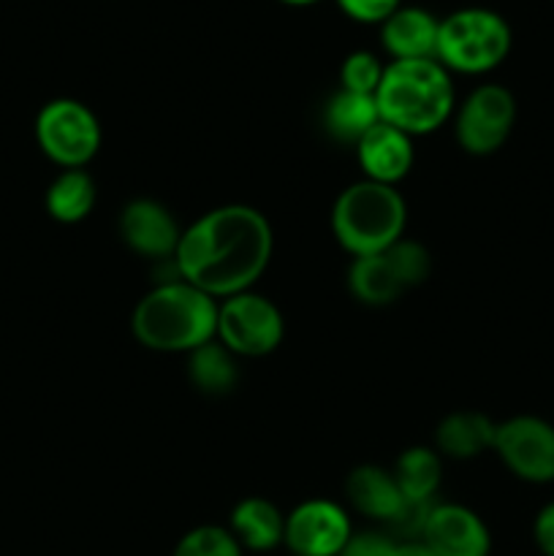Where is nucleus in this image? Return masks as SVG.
<instances>
[{
    "label": "nucleus",
    "mask_w": 554,
    "mask_h": 556,
    "mask_svg": "<svg viewBox=\"0 0 554 556\" xmlns=\"http://www.w3.org/2000/svg\"><path fill=\"white\" fill-rule=\"evenodd\" d=\"M272 226L248 204H226L190 223L179 237V277L212 299L253 291L272 258Z\"/></svg>",
    "instance_id": "nucleus-1"
},
{
    "label": "nucleus",
    "mask_w": 554,
    "mask_h": 556,
    "mask_svg": "<svg viewBox=\"0 0 554 556\" xmlns=\"http://www.w3.org/2000/svg\"><path fill=\"white\" fill-rule=\"evenodd\" d=\"M130 329L147 351L190 353L215 340L217 299L182 277L161 280L139 299Z\"/></svg>",
    "instance_id": "nucleus-2"
},
{
    "label": "nucleus",
    "mask_w": 554,
    "mask_h": 556,
    "mask_svg": "<svg viewBox=\"0 0 554 556\" xmlns=\"http://www.w3.org/2000/svg\"><path fill=\"white\" fill-rule=\"evenodd\" d=\"M378 114L383 123L402 134L427 136L443 128L456 109L454 81L435 58L391 60L375 92Z\"/></svg>",
    "instance_id": "nucleus-3"
},
{
    "label": "nucleus",
    "mask_w": 554,
    "mask_h": 556,
    "mask_svg": "<svg viewBox=\"0 0 554 556\" xmlns=\"http://www.w3.org/2000/svg\"><path fill=\"white\" fill-rule=\"evenodd\" d=\"M407 206L394 185L353 182L331 206V233L353 258L383 253L405 237Z\"/></svg>",
    "instance_id": "nucleus-4"
},
{
    "label": "nucleus",
    "mask_w": 554,
    "mask_h": 556,
    "mask_svg": "<svg viewBox=\"0 0 554 556\" xmlns=\"http://www.w3.org/2000/svg\"><path fill=\"white\" fill-rule=\"evenodd\" d=\"M514 47L508 20L494 9L467 5L440 20L435 60L449 74L481 76L505 63Z\"/></svg>",
    "instance_id": "nucleus-5"
},
{
    "label": "nucleus",
    "mask_w": 554,
    "mask_h": 556,
    "mask_svg": "<svg viewBox=\"0 0 554 556\" xmlns=\"http://www.w3.org/2000/svg\"><path fill=\"white\" fill-rule=\"evenodd\" d=\"M432 271V258L424 244L402 237L383 253L353 258L348 269V288L353 296L369 307L394 304L402 293L421 286Z\"/></svg>",
    "instance_id": "nucleus-6"
},
{
    "label": "nucleus",
    "mask_w": 554,
    "mask_h": 556,
    "mask_svg": "<svg viewBox=\"0 0 554 556\" xmlns=\"http://www.w3.org/2000/svg\"><path fill=\"white\" fill-rule=\"evenodd\" d=\"M36 139L60 168H85L101 150V125L92 109L76 98H54L38 112Z\"/></svg>",
    "instance_id": "nucleus-7"
},
{
    "label": "nucleus",
    "mask_w": 554,
    "mask_h": 556,
    "mask_svg": "<svg viewBox=\"0 0 554 556\" xmlns=\"http://www.w3.org/2000/svg\"><path fill=\"white\" fill-rule=\"evenodd\" d=\"M286 334V320L275 302L255 291L237 293L217 302L215 340L234 356L259 358L277 351Z\"/></svg>",
    "instance_id": "nucleus-8"
},
{
    "label": "nucleus",
    "mask_w": 554,
    "mask_h": 556,
    "mask_svg": "<svg viewBox=\"0 0 554 556\" xmlns=\"http://www.w3.org/2000/svg\"><path fill=\"white\" fill-rule=\"evenodd\" d=\"M516 125V98L503 85H478L454 114V134L473 157L494 155L511 139Z\"/></svg>",
    "instance_id": "nucleus-9"
},
{
    "label": "nucleus",
    "mask_w": 554,
    "mask_h": 556,
    "mask_svg": "<svg viewBox=\"0 0 554 556\" xmlns=\"http://www.w3.org/2000/svg\"><path fill=\"white\" fill-rule=\"evenodd\" d=\"M494 454L511 476L525 483H554V424L538 416H514L498 424Z\"/></svg>",
    "instance_id": "nucleus-10"
},
{
    "label": "nucleus",
    "mask_w": 554,
    "mask_h": 556,
    "mask_svg": "<svg viewBox=\"0 0 554 556\" xmlns=\"http://www.w3.org/2000/svg\"><path fill=\"white\" fill-rule=\"evenodd\" d=\"M348 510L335 500H304L286 516L282 543L293 556H337L351 541Z\"/></svg>",
    "instance_id": "nucleus-11"
},
{
    "label": "nucleus",
    "mask_w": 554,
    "mask_h": 556,
    "mask_svg": "<svg viewBox=\"0 0 554 556\" xmlns=\"http://www.w3.org/2000/svg\"><path fill=\"white\" fill-rule=\"evenodd\" d=\"M421 541L435 556H489L492 552V535L481 516L456 503L429 508Z\"/></svg>",
    "instance_id": "nucleus-12"
},
{
    "label": "nucleus",
    "mask_w": 554,
    "mask_h": 556,
    "mask_svg": "<svg viewBox=\"0 0 554 556\" xmlns=\"http://www.w3.org/2000/svg\"><path fill=\"white\" fill-rule=\"evenodd\" d=\"M119 237L136 255L150 261H174L182 228L172 212L152 199H134L119 212Z\"/></svg>",
    "instance_id": "nucleus-13"
},
{
    "label": "nucleus",
    "mask_w": 554,
    "mask_h": 556,
    "mask_svg": "<svg viewBox=\"0 0 554 556\" xmlns=\"http://www.w3.org/2000/svg\"><path fill=\"white\" fill-rule=\"evenodd\" d=\"M356 161L364 179L380 185H396L413 168V139L394 125L380 119L356 144Z\"/></svg>",
    "instance_id": "nucleus-14"
},
{
    "label": "nucleus",
    "mask_w": 554,
    "mask_h": 556,
    "mask_svg": "<svg viewBox=\"0 0 554 556\" xmlns=\"http://www.w3.org/2000/svg\"><path fill=\"white\" fill-rule=\"evenodd\" d=\"M440 20L421 5L402 3L380 25V47L391 60H429L438 49Z\"/></svg>",
    "instance_id": "nucleus-15"
},
{
    "label": "nucleus",
    "mask_w": 554,
    "mask_h": 556,
    "mask_svg": "<svg viewBox=\"0 0 554 556\" xmlns=\"http://www.w3.org/2000/svg\"><path fill=\"white\" fill-rule=\"evenodd\" d=\"M345 497L356 514L386 525H394L407 508V500L402 497L391 470L378 465H362L351 470L345 481Z\"/></svg>",
    "instance_id": "nucleus-16"
},
{
    "label": "nucleus",
    "mask_w": 554,
    "mask_h": 556,
    "mask_svg": "<svg viewBox=\"0 0 554 556\" xmlns=\"http://www.w3.org/2000/svg\"><path fill=\"white\" fill-rule=\"evenodd\" d=\"M228 532L237 538L242 552H275L286 535V516L272 500L244 497L234 505L228 516Z\"/></svg>",
    "instance_id": "nucleus-17"
},
{
    "label": "nucleus",
    "mask_w": 554,
    "mask_h": 556,
    "mask_svg": "<svg viewBox=\"0 0 554 556\" xmlns=\"http://www.w3.org/2000/svg\"><path fill=\"white\" fill-rule=\"evenodd\" d=\"M494 432H498V424L489 416L478 410H459L440 421L435 443L440 454L467 462L494 448Z\"/></svg>",
    "instance_id": "nucleus-18"
},
{
    "label": "nucleus",
    "mask_w": 554,
    "mask_h": 556,
    "mask_svg": "<svg viewBox=\"0 0 554 556\" xmlns=\"http://www.w3.org/2000/svg\"><path fill=\"white\" fill-rule=\"evenodd\" d=\"M380 123L378 103L375 96H362V92L337 90L324 106V128L331 139L342 144H358L364 134Z\"/></svg>",
    "instance_id": "nucleus-19"
},
{
    "label": "nucleus",
    "mask_w": 554,
    "mask_h": 556,
    "mask_svg": "<svg viewBox=\"0 0 554 556\" xmlns=\"http://www.w3.org/2000/svg\"><path fill=\"white\" fill-rule=\"evenodd\" d=\"M47 212L63 226L81 223L96 206V182L85 168H63L47 188Z\"/></svg>",
    "instance_id": "nucleus-20"
},
{
    "label": "nucleus",
    "mask_w": 554,
    "mask_h": 556,
    "mask_svg": "<svg viewBox=\"0 0 554 556\" xmlns=\"http://www.w3.org/2000/svg\"><path fill=\"white\" fill-rule=\"evenodd\" d=\"M188 378L201 394L226 396L239 383L237 356L217 340L188 353Z\"/></svg>",
    "instance_id": "nucleus-21"
},
{
    "label": "nucleus",
    "mask_w": 554,
    "mask_h": 556,
    "mask_svg": "<svg viewBox=\"0 0 554 556\" xmlns=\"http://www.w3.org/2000/svg\"><path fill=\"white\" fill-rule=\"evenodd\" d=\"M391 476H394L396 486H400L402 497L407 503L424 505L438 492L440 478H443V465H440V456L432 448L413 445V448L402 451Z\"/></svg>",
    "instance_id": "nucleus-22"
},
{
    "label": "nucleus",
    "mask_w": 554,
    "mask_h": 556,
    "mask_svg": "<svg viewBox=\"0 0 554 556\" xmlns=\"http://www.w3.org/2000/svg\"><path fill=\"white\" fill-rule=\"evenodd\" d=\"M242 546L228 532V527L201 525L179 538L172 556H242Z\"/></svg>",
    "instance_id": "nucleus-23"
},
{
    "label": "nucleus",
    "mask_w": 554,
    "mask_h": 556,
    "mask_svg": "<svg viewBox=\"0 0 554 556\" xmlns=\"http://www.w3.org/2000/svg\"><path fill=\"white\" fill-rule=\"evenodd\" d=\"M386 65L373 52H351L340 65V87L348 92H362V96H375L383 79Z\"/></svg>",
    "instance_id": "nucleus-24"
},
{
    "label": "nucleus",
    "mask_w": 554,
    "mask_h": 556,
    "mask_svg": "<svg viewBox=\"0 0 554 556\" xmlns=\"http://www.w3.org/2000/svg\"><path fill=\"white\" fill-rule=\"evenodd\" d=\"M342 14L362 25H383L402 5V0H335Z\"/></svg>",
    "instance_id": "nucleus-25"
},
{
    "label": "nucleus",
    "mask_w": 554,
    "mask_h": 556,
    "mask_svg": "<svg viewBox=\"0 0 554 556\" xmlns=\"http://www.w3.org/2000/svg\"><path fill=\"white\" fill-rule=\"evenodd\" d=\"M396 541L383 532H353L337 556H394Z\"/></svg>",
    "instance_id": "nucleus-26"
},
{
    "label": "nucleus",
    "mask_w": 554,
    "mask_h": 556,
    "mask_svg": "<svg viewBox=\"0 0 554 556\" xmlns=\"http://www.w3.org/2000/svg\"><path fill=\"white\" fill-rule=\"evenodd\" d=\"M532 541L543 556H554V500L538 510L532 521Z\"/></svg>",
    "instance_id": "nucleus-27"
},
{
    "label": "nucleus",
    "mask_w": 554,
    "mask_h": 556,
    "mask_svg": "<svg viewBox=\"0 0 554 556\" xmlns=\"http://www.w3.org/2000/svg\"><path fill=\"white\" fill-rule=\"evenodd\" d=\"M394 556H435V554L429 552L427 543H424L421 538H418V541H402V543H396Z\"/></svg>",
    "instance_id": "nucleus-28"
},
{
    "label": "nucleus",
    "mask_w": 554,
    "mask_h": 556,
    "mask_svg": "<svg viewBox=\"0 0 554 556\" xmlns=\"http://www.w3.org/2000/svg\"><path fill=\"white\" fill-rule=\"evenodd\" d=\"M280 3H286V5H299V9H302V5H315V3H320V0H280Z\"/></svg>",
    "instance_id": "nucleus-29"
},
{
    "label": "nucleus",
    "mask_w": 554,
    "mask_h": 556,
    "mask_svg": "<svg viewBox=\"0 0 554 556\" xmlns=\"http://www.w3.org/2000/svg\"><path fill=\"white\" fill-rule=\"evenodd\" d=\"M288 556H293V554H288Z\"/></svg>",
    "instance_id": "nucleus-30"
}]
</instances>
